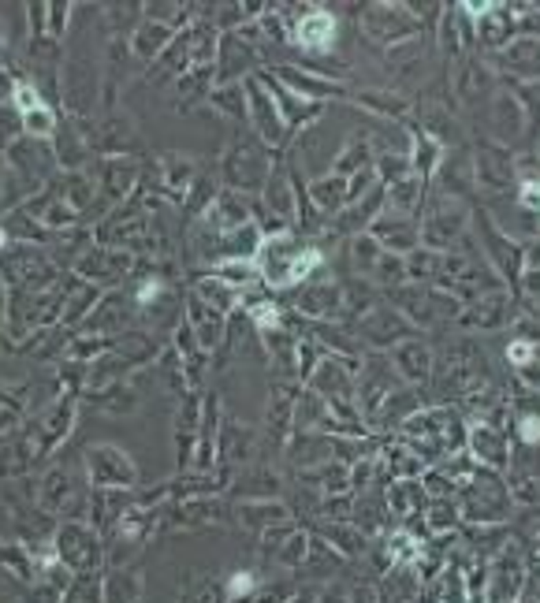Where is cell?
<instances>
[{"mask_svg":"<svg viewBox=\"0 0 540 603\" xmlns=\"http://www.w3.org/2000/svg\"><path fill=\"white\" fill-rule=\"evenodd\" d=\"M332 38H335V23H332V15H324V12L306 15L302 26H298V45H302V49L320 52V49H328V45H332Z\"/></svg>","mask_w":540,"mask_h":603,"instance_id":"obj_1","label":"cell"},{"mask_svg":"<svg viewBox=\"0 0 540 603\" xmlns=\"http://www.w3.org/2000/svg\"><path fill=\"white\" fill-rule=\"evenodd\" d=\"M23 120H26V127H30V131L34 134H49L52 131V112H49V108H34V112L30 116H23Z\"/></svg>","mask_w":540,"mask_h":603,"instance_id":"obj_2","label":"cell"},{"mask_svg":"<svg viewBox=\"0 0 540 603\" xmlns=\"http://www.w3.org/2000/svg\"><path fill=\"white\" fill-rule=\"evenodd\" d=\"M15 105H19V112H23V116H30L34 108H41V97L34 94V89L26 86V82H19V86H15Z\"/></svg>","mask_w":540,"mask_h":603,"instance_id":"obj_3","label":"cell"},{"mask_svg":"<svg viewBox=\"0 0 540 603\" xmlns=\"http://www.w3.org/2000/svg\"><path fill=\"white\" fill-rule=\"evenodd\" d=\"M250 589H253V573H235L231 578V596H242Z\"/></svg>","mask_w":540,"mask_h":603,"instance_id":"obj_4","label":"cell"},{"mask_svg":"<svg viewBox=\"0 0 540 603\" xmlns=\"http://www.w3.org/2000/svg\"><path fill=\"white\" fill-rule=\"evenodd\" d=\"M529 354H533V346H529V343H515V346H510V361H529Z\"/></svg>","mask_w":540,"mask_h":603,"instance_id":"obj_5","label":"cell"},{"mask_svg":"<svg viewBox=\"0 0 540 603\" xmlns=\"http://www.w3.org/2000/svg\"><path fill=\"white\" fill-rule=\"evenodd\" d=\"M521 436H526L529 443H533V440H540V421H537V417H529V421L521 425Z\"/></svg>","mask_w":540,"mask_h":603,"instance_id":"obj_6","label":"cell"},{"mask_svg":"<svg viewBox=\"0 0 540 603\" xmlns=\"http://www.w3.org/2000/svg\"><path fill=\"white\" fill-rule=\"evenodd\" d=\"M395 555L399 559H410V540L406 536H395Z\"/></svg>","mask_w":540,"mask_h":603,"instance_id":"obj_7","label":"cell"},{"mask_svg":"<svg viewBox=\"0 0 540 603\" xmlns=\"http://www.w3.org/2000/svg\"><path fill=\"white\" fill-rule=\"evenodd\" d=\"M0 242H4V235H0Z\"/></svg>","mask_w":540,"mask_h":603,"instance_id":"obj_8","label":"cell"}]
</instances>
